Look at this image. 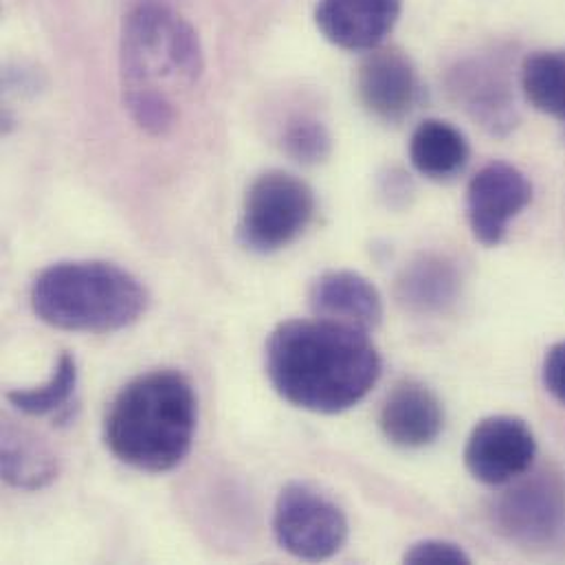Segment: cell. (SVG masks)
I'll return each instance as SVG.
<instances>
[{
    "label": "cell",
    "mask_w": 565,
    "mask_h": 565,
    "mask_svg": "<svg viewBox=\"0 0 565 565\" xmlns=\"http://www.w3.org/2000/svg\"><path fill=\"white\" fill-rule=\"evenodd\" d=\"M449 93L487 132L504 137L518 124L509 66L493 55L469 57L449 73Z\"/></svg>",
    "instance_id": "cell-9"
},
{
    "label": "cell",
    "mask_w": 565,
    "mask_h": 565,
    "mask_svg": "<svg viewBox=\"0 0 565 565\" xmlns=\"http://www.w3.org/2000/svg\"><path fill=\"white\" fill-rule=\"evenodd\" d=\"M531 201L533 185L522 170L504 161L484 166L467 188V218L473 238L484 247H498Z\"/></svg>",
    "instance_id": "cell-8"
},
{
    "label": "cell",
    "mask_w": 565,
    "mask_h": 565,
    "mask_svg": "<svg viewBox=\"0 0 565 565\" xmlns=\"http://www.w3.org/2000/svg\"><path fill=\"white\" fill-rule=\"evenodd\" d=\"M379 427L394 447L423 449L440 438L445 409L440 398L425 383L401 381L381 405Z\"/></svg>",
    "instance_id": "cell-13"
},
{
    "label": "cell",
    "mask_w": 565,
    "mask_h": 565,
    "mask_svg": "<svg viewBox=\"0 0 565 565\" xmlns=\"http://www.w3.org/2000/svg\"><path fill=\"white\" fill-rule=\"evenodd\" d=\"M522 90L535 110L565 121V49L531 53L522 66Z\"/></svg>",
    "instance_id": "cell-19"
},
{
    "label": "cell",
    "mask_w": 565,
    "mask_h": 565,
    "mask_svg": "<svg viewBox=\"0 0 565 565\" xmlns=\"http://www.w3.org/2000/svg\"><path fill=\"white\" fill-rule=\"evenodd\" d=\"M361 106L383 124H401L420 99V82L412 60L394 46L365 53L356 71Z\"/></svg>",
    "instance_id": "cell-10"
},
{
    "label": "cell",
    "mask_w": 565,
    "mask_h": 565,
    "mask_svg": "<svg viewBox=\"0 0 565 565\" xmlns=\"http://www.w3.org/2000/svg\"><path fill=\"white\" fill-rule=\"evenodd\" d=\"M401 11L403 0H317L315 24L330 44L367 53L387 40Z\"/></svg>",
    "instance_id": "cell-12"
},
{
    "label": "cell",
    "mask_w": 565,
    "mask_h": 565,
    "mask_svg": "<svg viewBox=\"0 0 565 565\" xmlns=\"http://www.w3.org/2000/svg\"><path fill=\"white\" fill-rule=\"evenodd\" d=\"M77 376L79 372L75 356L62 352L46 383L26 390H11L4 394V398L15 412L24 416H57V420H64L71 416V401L77 390Z\"/></svg>",
    "instance_id": "cell-18"
},
{
    "label": "cell",
    "mask_w": 565,
    "mask_h": 565,
    "mask_svg": "<svg viewBox=\"0 0 565 565\" xmlns=\"http://www.w3.org/2000/svg\"><path fill=\"white\" fill-rule=\"evenodd\" d=\"M274 533L295 559L326 562L341 553L350 529L337 502L306 482H290L276 500Z\"/></svg>",
    "instance_id": "cell-6"
},
{
    "label": "cell",
    "mask_w": 565,
    "mask_h": 565,
    "mask_svg": "<svg viewBox=\"0 0 565 565\" xmlns=\"http://www.w3.org/2000/svg\"><path fill=\"white\" fill-rule=\"evenodd\" d=\"M564 495L555 478L540 473L509 489L493 507L495 526L522 544L548 542L562 524Z\"/></svg>",
    "instance_id": "cell-11"
},
{
    "label": "cell",
    "mask_w": 565,
    "mask_h": 565,
    "mask_svg": "<svg viewBox=\"0 0 565 565\" xmlns=\"http://www.w3.org/2000/svg\"><path fill=\"white\" fill-rule=\"evenodd\" d=\"M40 321L68 332H117L137 323L150 303L148 288L130 271L104 260L55 263L31 284Z\"/></svg>",
    "instance_id": "cell-4"
},
{
    "label": "cell",
    "mask_w": 565,
    "mask_h": 565,
    "mask_svg": "<svg viewBox=\"0 0 565 565\" xmlns=\"http://www.w3.org/2000/svg\"><path fill=\"white\" fill-rule=\"evenodd\" d=\"M542 379L551 396L565 407V341L555 343L544 359Z\"/></svg>",
    "instance_id": "cell-22"
},
{
    "label": "cell",
    "mask_w": 565,
    "mask_h": 565,
    "mask_svg": "<svg viewBox=\"0 0 565 565\" xmlns=\"http://www.w3.org/2000/svg\"><path fill=\"white\" fill-rule=\"evenodd\" d=\"M2 480L20 491H40L60 476V458L44 438L26 427L2 423L0 440Z\"/></svg>",
    "instance_id": "cell-16"
},
{
    "label": "cell",
    "mask_w": 565,
    "mask_h": 565,
    "mask_svg": "<svg viewBox=\"0 0 565 565\" xmlns=\"http://www.w3.org/2000/svg\"><path fill=\"white\" fill-rule=\"evenodd\" d=\"M462 295V274L454 260L423 254L412 260L396 280V299L416 315H445Z\"/></svg>",
    "instance_id": "cell-15"
},
{
    "label": "cell",
    "mask_w": 565,
    "mask_h": 565,
    "mask_svg": "<svg viewBox=\"0 0 565 565\" xmlns=\"http://www.w3.org/2000/svg\"><path fill=\"white\" fill-rule=\"evenodd\" d=\"M471 159L467 137L449 121L425 119L409 139V161L429 181H451L465 172Z\"/></svg>",
    "instance_id": "cell-17"
},
{
    "label": "cell",
    "mask_w": 565,
    "mask_h": 565,
    "mask_svg": "<svg viewBox=\"0 0 565 565\" xmlns=\"http://www.w3.org/2000/svg\"><path fill=\"white\" fill-rule=\"evenodd\" d=\"M537 458V438L524 418L498 414L482 418L465 447L467 471L487 487L524 478Z\"/></svg>",
    "instance_id": "cell-7"
},
{
    "label": "cell",
    "mask_w": 565,
    "mask_h": 565,
    "mask_svg": "<svg viewBox=\"0 0 565 565\" xmlns=\"http://www.w3.org/2000/svg\"><path fill=\"white\" fill-rule=\"evenodd\" d=\"M315 317L372 332L383 321V299L374 284L356 271H326L308 290Z\"/></svg>",
    "instance_id": "cell-14"
},
{
    "label": "cell",
    "mask_w": 565,
    "mask_h": 565,
    "mask_svg": "<svg viewBox=\"0 0 565 565\" xmlns=\"http://www.w3.org/2000/svg\"><path fill=\"white\" fill-rule=\"evenodd\" d=\"M403 562L412 565H467L471 564V557L456 542L423 540V542H416L403 555Z\"/></svg>",
    "instance_id": "cell-21"
},
{
    "label": "cell",
    "mask_w": 565,
    "mask_h": 565,
    "mask_svg": "<svg viewBox=\"0 0 565 565\" xmlns=\"http://www.w3.org/2000/svg\"><path fill=\"white\" fill-rule=\"evenodd\" d=\"M199 401L174 370H154L119 390L104 416L108 451L130 469L168 473L192 451Z\"/></svg>",
    "instance_id": "cell-3"
},
{
    "label": "cell",
    "mask_w": 565,
    "mask_h": 565,
    "mask_svg": "<svg viewBox=\"0 0 565 565\" xmlns=\"http://www.w3.org/2000/svg\"><path fill=\"white\" fill-rule=\"evenodd\" d=\"M284 152L301 166H319L332 152V137L328 128L315 117H295L282 135Z\"/></svg>",
    "instance_id": "cell-20"
},
{
    "label": "cell",
    "mask_w": 565,
    "mask_h": 565,
    "mask_svg": "<svg viewBox=\"0 0 565 565\" xmlns=\"http://www.w3.org/2000/svg\"><path fill=\"white\" fill-rule=\"evenodd\" d=\"M119 68L130 119L143 132L163 137L179 117L174 93L194 88L203 77L199 33L166 4H137L124 20Z\"/></svg>",
    "instance_id": "cell-2"
},
{
    "label": "cell",
    "mask_w": 565,
    "mask_h": 565,
    "mask_svg": "<svg viewBox=\"0 0 565 565\" xmlns=\"http://www.w3.org/2000/svg\"><path fill=\"white\" fill-rule=\"evenodd\" d=\"M265 365L284 401L312 414L352 409L383 367L370 332L319 317L282 321L269 334Z\"/></svg>",
    "instance_id": "cell-1"
},
{
    "label": "cell",
    "mask_w": 565,
    "mask_h": 565,
    "mask_svg": "<svg viewBox=\"0 0 565 565\" xmlns=\"http://www.w3.org/2000/svg\"><path fill=\"white\" fill-rule=\"evenodd\" d=\"M315 194L299 177L269 170L247 190L238 238L254 254H276L292 245L315 218Z\"/></svg>",
    "instance_id": "cell-5"
}]
</instances>
